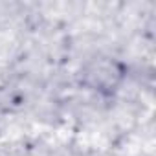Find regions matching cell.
Returning a JSON list of instances; mask_svg holds the SVG:
<instances>
[{
	"label": "cell",
	"mask_w": 156,
	"mask_h": 156,
	"mask_svg": "<svg viewBox=\"0 0 156 156\" xmlns=\"http://www.w3.org/2000/svg\"><path fill=\"white\" fill-rule=\"evenodd\" d=\"M127 77V66L110 55H98L87 61L79 72V81L85 88L110 98L114 96Z\"/></svg>",
	"instance_id": "cell-1"
}]
</instances>
